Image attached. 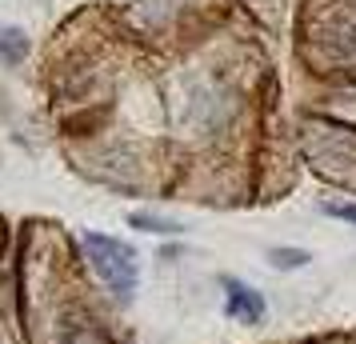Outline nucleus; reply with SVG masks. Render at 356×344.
Instances as JSON below:
<instances>
[{
	"mask_svg": "<svg viewBox=\"0 0 356 344\" xmlns=\"http://www.w3.org/2000/svg\"><path fill=\"white\" fill-rule=\"evenodd\" d=\"M225 312L232 320L257 325L260 316H264V300H260V293H252V288L241 284L236 277H225Z\"/></svg>",
	"mask_w": 356,
	"mask_h": 344,
	"instance_id": "nucleus-2",
	"label": "nucleus"
},
{
	"mask_svg": "<svg viewBox=\"0 0 356 344\" xmlns=\"http://www.w3.org/2000/svg\"><path fill=\"white\" fill-rule=\"evenodd\" d=\"M84 252L92 261V272L108 284L113 296L129 300L136 293V252L129 245H120L104 232H84Z\"/></svg>",
	"mask_w": 356,
	"mask_h": 344,
	"instance_id": "nucleus-1",
	"label": "nucleus"
},
{
	"mask_svg": "<svg viewBox=\"0 0 356 344\" xmlns=\"http://www.w3.org/2000/svg\"><path fill=\"white\" fill-rule=\"evenodd\" d=\"M268 261H273V268L289 272V268H305L312 256H308L305 248H273V252H268Z\"/></svg>",
	"mask_w": 356,
	"mask_h": 344,
	"instance_id": "nucleus-5",
	"label": "nucleus"
},
{
	"mask_svg": "<svg viewBox=\"0 0 356 344\" xmlns=\"http://www.w3.org/2000/svg\"><path fill=\"white\" fill-rule=\"evenodd\" d=\"M324 213L337 216V220H348V224H356V204H324Z\"/></svg>",
	"mask_w": 356,
	"mask_h": 344,
	"instance_id": "nucleus-6",
	"label": "nucleus"
},
{
	"mask_svg": "<svg viewBox=\"0 0 356 344\" xmlns=\"http://www.w3.org/2000/svg\"><path fill=\"white\" fill-rule=\"evenodd\" d=\"M24 49H29L24 44V33H17V28H4L0 33V60L4 65H17L20 56H24Z\"/></svg>",
	"mask_w": 356,
	"mask_h": 344,
	"instance_id": "nucleus-4",
	"label": "nucleus"
},
{
	"mask_svg": "<svg viewBox=\"0 0 356 344\" xmlns=\"http://www.w3.org/2000/svg\"><path fill=\"white\" fill-rule=\"evenodd\" d=\"M129 224L132 229H140V232H156V236H177V232H184L177 224V220H164V216H148V213H132L129 216Z\"/></svg>",
	"mask_w": 356,
	"mask_h": 344,
	"instance_id": "nucleus-3",
	"label": "nucleus"
}]
</instances>
